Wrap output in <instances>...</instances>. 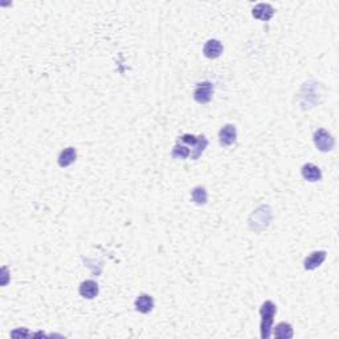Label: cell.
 <instances>
[{
    "mask_svg": "<svg viewBox=\"0 0 339 339\" xmlns=\"http://www.w3.org/2000/svg\"><path fill=\"white\" fill-rule=\"evenodd\" d=\"M276 313H277V306L272 301H265L260 307V315H261L260 332H261L263 339H268L272 336V328H273Z\"/></svg>",
    "mask_w": 339,
    "mask_h": 339,
    "instance_id": "obj_1",
    "label": "cell"
},
{
    "mask_svg": "<svg viewBox=\"0 0 339 339\" xmlns=\"http://www.w3.org/2000/svg\"><path fill=\"white\" fill-rule=\"evenodd\" d=\"M270 221H272V211L269 205H260L257 209L252 212L248 219L249 228L255 232H263L269 227Z\"/></svg>",
    "mask_w": 339,
    "mask_h": 339,
    "instance_id": "obj_2",
    "label": "cell"
},
{
    "mask_svg": "<svg viewBox=\"0 0 339 339\" xmlns=\"http://www.w3.org/2000/svg\"><path fill=\"white\" fill-rule=\"evenodd\" d=\"M314 143H315V146L319 151L322 153H328V151H331L334 147H335V141L332 138V135L327 132V130H324V129H318L314 132L313 135Z\"/></svg>",
    "mask_w": 339,
    "mask_h": 339,
    "instance_id": "obj_3",
    "label": "cell"
},
{
    "mask_svg": "<svg viewBox=\"0 0 339 339\" xmlns=\"http://www.w3.org/2000/svg\"><path fill=\"white\" fill-rule=\"evenodd\" d=\"M212 95H213V85L209 81L199 82L195 90H193V99L197 103H201V105L211 102Z\"/></svg>",
    "mask_w": 339,
    "mask_h": 339,
    "instance_id": "obj_4",
    "label": "cell"
},
{
    "mask_svg": "<svg viewBox=\"0 0 339 339\" xmlns=\"http://www.w3.org/2000/svg\"><path fill=\"white\" fill-rule=\"evenodd\" d=\"M237 138V130L236 126L232 124L224 125L219 132V142L221 146L228 147L236 142Z\"/></svg>",
    "mask_w": 339,
    "mask_h": 339,
    "instance_id": "obj_5",
    "label": "cell"
},
{
    "mask_svg": "<svg viewBox=\"0 0 339 339\" xmlns=\"http://www.w3.org/2000/svg\"><path fill=\"white\" fill-rule=\"evenodd\" d=\"M326 251H315L313 253H310L306 259L303 260V269L305 270H314L319 268L326 260Z\"/></svg>",
    "mask_w": 339,
    "mask_h": 339,
    "instance_id": "obj_6",
    "label": "cell"
},
{
    "mask_svg": "<svg viewBox=\"0 0 339 339\" xmlns=\"http://www.w3.org/2000/svg\"><path fill=\"white\" fill-rule=\"evenodd\" d=\"M224 52V47H222L221 41L216 40V39H209L203 47V53L207 59H217L222 55Z\"/></svg>",
    "mask_w": 339,
    "mask_h": 339,
    "instance_id": "obj_7",
    "label": "cell"
},
{
    "mask_svg": "<svg viewBox=\"0 0 339 339\" xmlns=\"http://www.w3.org/2000/svg\"><path fill=\"white\" fill-rule=\"evenodd\" d=\"M301 174H302L303 179L307 182H319L322 179V171L321 168L315 166L313 163L303 164L301 168Z\"/></svg>",
    "mask_w": 339,
    "mask_h": 339,
    "instance_id": "obj_8",
    "label": "cell"
},
{
    "mask_svg": "<svg viewBox=\"0 0 339 339\" xmlns=\"http://www.w3.org/2000/svg\"><path fill=\"white\" fill-rule=\"evenodd\" d=\"M78 292H80L81 297H84L86 299H93L98 295V284L93 280H86L84 282H81Z\"/></svg>",
    "mask_w": 339,
    "mask_h": 339,
    "instance_id": "obj_9",
    "label": "cell"
},
{
    "mask_svg": "<svg viewBox=\"0 0 339 339\" xmlns=\"http://www.w3.org/2000/svg\"><path fill=\"white\" fill-rule=\"evenodd\" d=\"M252 15H253V18L259 19V20L268 22L274 15V8L270 4L260 3L252 10Z\"/></svg>",
    "mask_w": 339,
    "mask_h": 339,
    "instance_id": "obj_10",
    "label": "cell"
},
{
    "mask_svg": "<svg viewBox=\"0 0 339 339\" xmlns=\"http://www.w3.org/2000/svg\"><path fill=\"white\" fill-rule=\"evenodd\" d=\"M154 309V299L150 294H139L135 299V310L142 314L151 313Z\"/></svg>",
    "mask_w": 339,
    "mask_h": 339,
    "instance_id": "obj_11",
    "label": "cell"
},
{
    "mask_svg": "<svg viewBox=\"0 0 339 339\" xmlns=\"http://www.w3.org/2000/svg\"><path fill=\"white\" fill-rule=\"evenodd\" d=\"M272 335L276 339H289L294 336V331L290 323L286 322H280L276 324V327L272 328Z\"/></svg>",
    "mask_w": 339,
    "mask_h": 339,
    "instance_id": "obj_12",
    "label": "cell"
},
{
    "mask_svg": "<svg viewBox=\"0 0 339 339\" xmlns=\"http://www.w3.org/2000/svg\"><path fill=\"white\" fill-rule=\"evenodd\" d=\"M77 159V150L74 147H66L60 153L59 155V166L60 167H68L70 164H73Z\"/></svg>",
    "mask_w": 339,
    "mask_h": 339,
    "instance_id": "obj_13",
    "label": "cell"
},
{
    "mask_svg": "<svg viewBox=\"0 0 339 339\" xmlns=\"http://www.w3.org/2000/svg\"><path fill=\"white\" fill-rule=\"evenodd\" d=\"M208 146V139L204 135H199L197 137V142L192 146V153H191V158L193 161H197L201 157V154L204 153V150Z\"/></svg>",
    "mask_w": 339,
    "mask_h": 339,
    "instance_id": "obj_14",
    "label": "cell"
},
{
    "mask_svg": "<svg viewBox=\"0 0 339 339\" xmlns=\"http://www.w3.org/2000/svg\"><path fill=\"white\" fill-rule=\"evenodd\" d=\"M191 197H192V200L195 204L197 205L207 204L208 200L207 190H205L203 186H196L192 191H191Z\"/></svg>",
    "mask_w": 339,
    "mask_h": 339,
    "instance_id": "obj_15",
    "label": "cell"
},
{
    "mask_svg": "<svg viewBox=\"0 0 339 339\" xmlns=\"http://www.w3.org/2000/svg\"><path fill=\"white\" fill-rule=\"evenodd\" d=\"M171 155L174 159H186V158H188L191 155V150L187 146H184L183 143L178 142L175 145V147L172 149Z\"/></svg>",
    "mask_w": 339,
    "mask_h": 339,
    "instance_id": "obj_16",
    "label": "cell"
}]
</instances>
